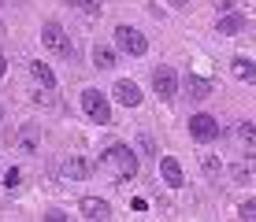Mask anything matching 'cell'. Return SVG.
Returning <instances> with one entry per match:
<instances>
[{
	"instance_id": "6da1fadb",
	"label": "cell",
	"mask_w": 256,
	"mask_h": 222,
	"mask_svg": "<svg viewBox=\"0 0 256 222\" xmlns=\"http://www.w3.org/2000/svg\"><path fill=\"white\" fill-rule=\"evenodd\" d=\"M104 163L119 174V182H130V178L138 174V156H134L130 145H108L104 148Z\"/></svg>"
},
{
	"instance_id": "7a4b0ae2",
	"label": "cell",
	"mask_w": 256,
	"mask_h": 222,
	"mask_svg": "<svg viewBox=\"0 0 256 222\" xmlns=\"http://www.w3.org/2000/svg\"><path fill=\"white\" fill-rule=\"evenodd\" d=\"M82 111L90 115L96 126H108L112 122V104H108V96H104L100 89H86L82 93Z\"/></svg>"
},
{
	"instance_id": "3957f363",
	"label": "cell",
	"mask_w": 256,
	"mask_h": 222,
	"mask_svg": "<svg viewBox=\"0 0 256 222\" xmlns=\"http://www.w3.org/2000/svg\"><path fill=\"white\" fill-rule=\"evenodd\" d=\"M116 44L126 56H145L148 52V37L138 30V26H116Z\"/></svg>"
},
{
	"instance_id": "277c9868",
	"label": "cell",
	"mask_w": 256,
	"mask_h": 222,
	"mask_svg": "<svg viewBox=\"0 0 256 222\" xmlns=\"http://www.w3.org/2000/svg\"><path fill=\"white\" fill-rule=\"evenodd\" d=\"M178 70L174 67H156L152 70V89H156V96H164V100H174L178 96Z\"/></svg>"
},
{
	"instance_id": "5b68a950",
	"label": "cell",
	"mask_w": 256,
	"mask_h": 222,
	"mask_svg": "<svg viewBox=\"0 0 256 222\" xmlns=\"http://www.w3.org/2000/svg\"><path fill=\"white\" fill-rule=\"evenodd\" d=\"M41 44H45V48L48 52H60V56H67V52H70V41H67V33H64V26H60V22H45V26H41Z\"/></svg>"
},
{
	"instance_id": "8992f818",
	"label": "cell",
	"mask_w": 256,
	"mask_h": 222,
	"mask_svg": "<svg viewBox=\"0 0 256 222\" xmlns=\"http://www.w3.org/2000/svg\"><path fill=\"white\" fill-rule=\"evenodd\" d=\"M190 137L200 141V145H204V141H216L219 137V122L212 119V115H193L190 119Z\"/></svg>"
},
{
	"instance_id": "52a82bcc",
	"label": "cell",
	"mask_w": 256,
	"mask_h": 222,
	"mask_svg": "<svg viewBox=\"0 0 256 222\" xmlns=\"http://www.w3.org/2000/svg\"><path fill=\"white\" fill-rule=\"evenodd\" d=\"M60 174L70 178V182H82V178H90V159L86 156H70V159L60 163Z\"/></svg>"
},
{
	"instance_id": "ba28073f",
	"label": "cell",
	"mask_w": 256,
	"mask_h": 222,
	"mask_svg": "<svg viewBox=\"0 0 256 222\" xmlns=\"http://www.w3.org/2000/svg\"><path fill=\"white\" fill-rule=\"evenodd\" d=\"M116 100L122 104V108H138L141 104V89L130 82V78H119L116 82Z\"/></svg>"
},
{
	"instance_id": "9c48e42d",
	"label": "cell",
	"mask_w": 256,
	"mask_h": 222,
	"mask_svg": "<svg viewBox=\"0 0 256 222\" xmlns=\"http://www.w3.org/2000/svg\"><path fill=\"white\" fill-rule=\"evenodd\" d=\"M82 215L93 219V222H104V219H112V204L100 200V197H86L82 200Z\"/></svg>"
},
{
	"instance_id": "30bf717a",
	"label": "cell",
	"mask_w": 256,
	"mask_h": 222,
	"mask_svg": "<svg viewBox=\"0 0 256 222\" xmlns=\"http://www.w3.org/2000/svg\"><path fill=\"white\" fill-rule=\"evenodd\" d=\"M160 174H164V182L171 185V189L186 185V174H182V167H178V159H174V156H164L160 159Z\"/></svg>"
},
{
	"instance_id": "8fae6325",
	"label": "cell",
	"mask_w": 256,
	"mask_h": 222,
	"mask_svg": "<svg viewBox=\"0 0 256 222\" xmlns=\"http://www.w3.org/2000/svg\"><path fill=\"white\" fill-rule=\"evenodd\" d=\"M216 30L219 33H242L245 30V15L242 11H223V15H219V22H216Z\"/></svg>"
},
{
	"instance_id": "7c38bea8",
	"label": "cell",
	"mask_w": 256,
	"mask_h": 222,
	"mask_svg": "<svg viewBox=\"0 0 256 222\" xmlns=\"http://www.w3.org/2000/svg\"><path fill=\"white\" fill-rule=\"evenodd\" d=\"M234 78H242V82H249V85H256V63L249 56H234Z\"/></svg>"
},
{
	"instance_id": "4fadbf2b",
	"label": "cell",
	"mask_w": 256,
	"mask_h": 222,
	"mask_svg": "<svg viewBox=\"0 0 256 222\" xmlns=\"http://www.w3.org/2000/svg\"><path fill=\"white\" fill-rule=\"evenodd\" d=\"M30 74L38 78V82L45 85V89H52V85H56V70H52V67L45 63V59H34V63H30Z\"/></svg>"
},
{
	"instance_id": "5bb4252c",
	"label": "cell",
	"mask_w": 256,
	"mask_h": 222,
	"mask_svg": "<svg viewBox=\"0 0 256 222\" xmlns=\"http://www.w3.org/2000/svg\"><path fill=\"white\" fill-rule=\"evenodd\" d=\"M182 89H186V96H190V100H204L212 85L204 82V78H186V82H182Z\"/></svg>"
},
{
	"instance_id": "9a60e30c",
	"label": "cell",
	"mask_w": 256,
	"mask_h": 222,
	"mask_svg": "<svg viewBox=\"0 0 256 222\" xmlns=\"http://www.w3.org/2000/svg\"><path fill=\"white\" fill-rule=\"evenodd\" d=\"M67 7H74V11H82V15H90V19H96V15L104 11L100 7V0H64Z\"/></svg>"
},
{
	"instance_id": "2e32d148",
	"label": "cell",
	"mask_w": 256,
	"mask_h": 222,
	"mask_svg": "<svg viewBox=\"0 0 256 222\" xmlns=\"http://www.w3.org/2000/svg\"><path fill=\"white\" fill-rule=\"evenodd\" d=\"M93 63L100 70H112V67H116V52L104 48V44H96V48H93Z\"/></svg>"
},
{
	"instance_id": "e0dca14e",
	"label": "cell",
	"mask_w": 256,
	"mask_h": 222,
	"mask_svg": "<svg viewBox=\"0 0 256 222\" xmlns=\"http://www.w3.org/2000/svg\"><path fill=\"white\" fill-rule=\"evenodd\" d=\"M19 148H22V152H34V148H38V126L26 122V126L19 130Z\"/></svg>"
},
{
	"instance_id": "ac0fdd59",
	"label": "cell",
	"mask_w": 256,
	"mask_h": 222,
	"mask_svg": "<svg viewBox=\"0 0 256 222\" xmlns=\"http://www.w3.org/2000/svg\"><path fill=\"white\" fill-rule=\"evenodd\" d=\"M238 219H245V222H256V197H252V200H242V204H238Z\"/></svg>"
},
{
	"instance_id": "d6986e66",
	"label": "cell",
	"mask_w": 256,
	"mask_h": 222,
	"mask_svg": "<svg viewBox=\"0 0 256 222\" xmlns=\"http://www.w3.org/2000/svg\"><path fill=\"white\" fill-rule=\"evenodd\" d=\"M238 137H242L245 145H256V126L252 122H238Z\"/></svg>"
},
{
	"instance_id": "ffe728a7",
	"label": "cell",
	"mask_w": 256,
	"mask_h": 222,
	"mask_svg": "<svg viewBox=\"0 0 256 222\" xmlns=\"http://www.w3.org/2000/svg\"><path fill=\"white\" fill-rule=\"evenodd\" d=\"M19 182H22V171H19V167H12V171L4 174V185H8V189H15Z\"/></svg>"
},
{
	"instance_id": "44dd1931",
	"label": "cell",
	"mask_w": 256,
	"mask_h": 222,
	"mask_svg": "<svg viewBox=\"0 0 256 222\" xmlns=\"http://www.w3.org/2000/svg\"><path fill=\"white\" fill-rule=\"evenodd\" d=\"M200 167H204V174H216L219 171V159L216 156H200Z\"/></svg>"
},
{
	"instance_id": "7402d4cb",
	"label": "cell",
	"mask_w": 256,
	"mask_h": 222,
	"mask_svg": "<svg viewBox=\"0 0 256 222\" xmlns=\"http://www.w3.org/2000/svg\"><path fill=\"white\" fill-rule=\"evenodd\" d=\"M67 215H64V211H45V222H64Z\"/></svg>"
},
{
	"instance_id": "603a6c76",
	"label": "cell",
	"mask_w": 256,
	"mask_h": 222,
	"mask_svg": "<svg viewBox=\"0 0 256 222\" xmlns=\"http://www.w3.org/2000/svg\"><path fill=\"white\" fill-rule=\"evenodd\" d=\"M219 11H238V0H219Z\"/></svg>"
},
{
	"instance_id": "cb8c5ba5",
	"label": "cell",
	"mask_w": 256,
	"mask_h": 222,
	"mask_svg": "<svg viewBox=\"0 0 256 222\" xmlns=\"http://www.w3.org/2000/svg\"><path fill=\"white\" fill-rule=\"evenodd\" d=\"M167 4H171V7H186L190 0H167Z\"/></svg>"
},
{
	"instance_id": "d4e9b609",
	"label": "cell",
	"mask_w": 256,
	"mask_h": 222,
	"mask_svg": "<svg viewBox=\"0 0 256 222\" xmlns=\"http://www.w3.org/2000/svg\"><path fill=\"white\" fill-rule=\"evenodd\" d=\"M4 74H8V59L0 56V78H4Z\"/></svg>"
},
{
	"instance_id": "484cf974",
	"label": "cell",
	"mask_w": 256,
	"mask_h": 222,
	"mask_svg": "<svg viewBox=\"0 0 256 222\" xmlns=\"http://www.w3.org/2000/svg\"><path fill=\"white\" fill-rule=\"evenodd\" d=\"M252 174H256V159H252Z\"/></svg>"
},
{
	"instance_id": "4316f807",
	"label": "cell",
	"mask_w": 256,
	"mask_h": 222,
	"mask_svg": "<svg viewBox=\"0 0 256 222\" xmlns=\"http://www.w3.org/2000/svg\"><path fill=\"white\" fill-rule=\"evenodd\" d=\"M0 119H4V108H0Z\"/></svg>"
}]
</instances>
